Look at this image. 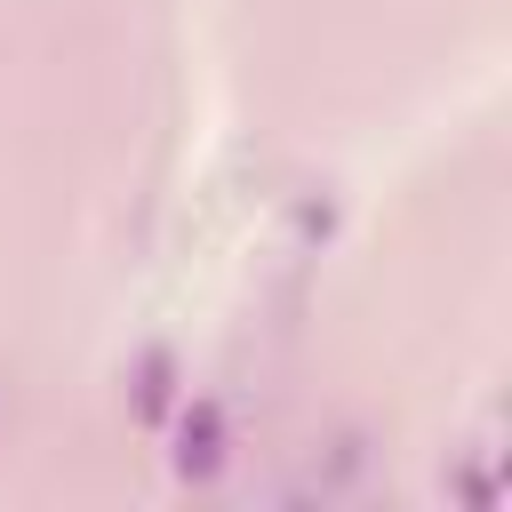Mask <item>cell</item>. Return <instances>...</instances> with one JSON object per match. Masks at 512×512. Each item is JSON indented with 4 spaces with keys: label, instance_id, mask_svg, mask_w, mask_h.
<instances>
[{
    "label": "cell",
    "instance_id": "7a4b0ae2",
    "mask_svg": "<svg viewBox=\"0 0 512 512\" xmlns=\"http://www.w3.org/2000/svg\"><path fill=\"white\" fill-rule=\"evenodd\" d=\"M168 384H176V360H168V352H144V360H136V392H128V408H136L144 424H160V416H168Z\"/></svg>",
    "mask_w": 512,
    "mask_h": 512
},
{
    "label": "cell",
    "instance_id": "6da1fadb",
    "mask_svg": "<svg viewBox=\"0 0 512 512\" xmlns=\"http://www.w3.org/2000/svg\"><path fill=\"white\" fill-rule=\"evenodd\" d=\"M176 472L184 480H216L224 472V408L216 400L184 408V424H176Z\"/></svg>",
    "mask_w": 512,
    "mask_h": 512
}]
</instances>
